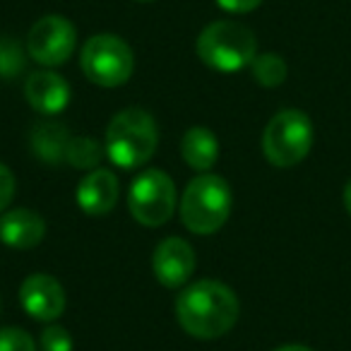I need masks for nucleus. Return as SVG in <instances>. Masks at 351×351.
Listing matches in <instances>:
<instances>
[{"label":"nucleus","instance_id":"obj_1","mask_svg":"<svg viewBox=\"0 0 351 351\" xmlns=\"http://www.w3.org/2000/svg\"><path fill=\"white\" fill-rule=\"evenodd\" d=\"M239 313L241 303L236 293L217 279H200L176 298L178 325L197 339L224 337L236 325Z\"/></svg>","mask_w":351,"mask_h":351},{"label":"nucleus","instance_id":"obj_2","mask_svg":"<svg viewBox=\"0 0 351 351\" xmlns=\"http://www.w3.org/2000/svg\"><path fill=\"white\" fill-rule=\"evenodd\" d=\"M159 145V130L145 108H123L106 128V156L121 169H140Z\"/></svg>","mask_w":351,"mask_h":351},{"label":"nucleus","instance_id":"obj_3","mask_svg":"<svg viewBox=\"0 0 351 351\" xmlns=\"http://www.w3.org/2000/svg\"><path fill=\"white\" fill-rule=\"evenodd\" d=\"M195 49L207 68L219 73H239L250 68L253 58L258 56V39L253 29L241 22L219 20L200 32Z\"/></svg>","mask_w":351,"mask_h":351},{"label":"nucleus","instance_id":"obj_4","mask_svg":"<svg viewBox=\"0 0 351 351\" xmlns=\"http://www.w3.org/2000/svg\"><path fill=\"white\" fill-rule=\"evenodd\" d=\"M231 215V188L215 173L195 176L181 197V219L197 236L217 234Z\"/></svg>","mask_w":351,"mask_h":351},{"label":"nucleus","instance_id":"obj_5","mask_svg":"<svg viewBox=\"0 0 351 351\" xmlns=\"http://www.w3.org/2000/svg\"><path fill=\"white\" fill-rule=\"evenodd\" d=\"M315 140V130L308 113L298 108H284L274 113L263 132V154L272 166L291 169L308 156Z\"/></svg>","mask_w":351,"mask_h":351},{"label":"nucleus","instance_id":"obj_6","mask_svg":"<svg viewBox=\"0 0 351 351\" xmlns=\"http://www.w3.org/2000/svg\"><path fill=\"white\" fill-rule=\"evenodd\" d=\"M80 65L89 82L99 87H121L135 70V56L121 36L97 34L82 46Z\"/></svg>","mask_w":351,"mask_h":351},{"label":"nucleus","instance_id":"obj_7","mask_svg":"<svg viewBox=\"0 0 351 351\" xmlns=\"http://www.w3.org/2000/svg\"><path fill=\"white\" fill-rule=\"evenodd\" d=\"M128 207L142 226H164L176 210V186L171 176L161 169L142 171L128 193Z\"/></svg>","mask_w":351,"mask_h":351},{"label":"nucleus","instance_id":"obj_8","mask_svg":"<svg viewBox=\"0 0 351 351\" xmlns=\"http://www.w3.org/2000/svg\"><path fill=\"white\" fill-rule=\"evenodd\" d=\"M75 44H77V29L73 22L60 15H46L29 29L27 53L44 68H56L70 60Z\"/></svg>","mask_w":351,"mask_h":351},{"label":"nucleus","instance_id":"obj_9","mask_svg":"<svg viewBox=\"0 0 351 351\" xmlns=\"http://www.w3.org/2000/svg\"><path fill=\"white\" fill-rule=\"evenodd\" d=\"M152 272L166 289H183L195 272V253L191 243L178 236L164 239L152 255Z\"/></svg>","mask_w":351,"mask_h":351},{"label":"nucleus","instance_id":"obj_10","mask_svg":"<svg viewBox=\"0 0 351 351\" xmlns=\"http://www.w3.org/2000/svg\"><path fill=\"white\" fill-rule=\"evenodd\" d=\"M20 306L39 322H53L65 311V291L51 274H29L20 287Z\"/></svg>","mask_w":351,"mask_h":351},{"label":"nucleus","instance_id":"obj_11","mask_svg":"<svg viewBox=\"0 0 351 351\" xmlns=\"http://www.w3.org/2000/svg\"><path fill=\"white\" fill-rule=\"evenodd\" d=\"M25 97L41 116H58L70 104V84L53 70H41L25 82Z\"/></svg>","mask_w":351,"mask_h":351},{"label":"nucleus","instance_id":"obj_12","mask_svg":"<svg viewBox=\"0 0 351 351\" xmlns=\"http://www.w3.org/2000/svg\"><path fill=\"white\" fill-rule=\"evenodd\" d=\"M46 236V221L41 219L39 212L17 207L8 210L0 217V241L10 248L29 250L39 245Z\"/></svg>","mask_w":351,"mask_h":351},{"label":"nucleus","instance_id":"obj_13","mask_svg":"<svg viewBox=\"0 0 351 351\" xmlns=\"http://www.w3.org/2000/svg\"><path fill=\"white\" fill-rule=\"evenodd\" d=\"M118 202V178L106 169H92L77 186V205L84 215L104 217Z\"/></svg>","mask_w":351,"mask_h":351},{"label":"nucleus","instance_id":"obj_14","mask_svg":"<svg viewBox=\"0 0 351 351\" xmlns=\"http://www.w3.org/2000/svg\"><path fill=\"white\" fill-rule=\"evenodd\" d=\"M181 154L186 159L188 166H193L195 171L205 173L219 159V142L217 135L207 128H191V130L183 135L181 142Z\"/></svg>","mask_w":351,"mask_h":351},{"label":"nucleus","instance_id":"obj_15","mask_svg":"<svg viewBox=\"0 0 351 351\" xmlns=\"http://www.w3.org/2000/svg\"><path fill=\"white\" fill-rule=\"evenodd\" d=\"M70 135L65 130L63 123L56 121H41L39 125L32 130V149L46 164H58L65 161V152H68Z\"/></svg>","mask_w":351,"mask_h":351},{"label":"nucleus","instance_id":"obj_16","mask_svg":"<svg viewBox=\"0 0 351 351\" xmlns=\"http://www.w3.org/2000/svg\"><path fill=\"white\" fill-rule=\"evenodd\" d=\"M250 73H253L255 82L260 84V87H279V84H284V80H287L289 75V68H287V60L282 58L279 53H260L253 58V63H250Z\"/></svg>","mask_w":351,"mask_h":351},{"label":"nucleus","instance_id":"obj_17","mask_svg":"<svg viewBox=\"0 0 351 351\" xmlns=\"http://www.w3.org/2000/svg\"><path fill=\"white\" fill-rule=\"evenodd\" d=\"M104 152H106V147H101L92 137H70L65 161L73 164L75 169H97Z\"/></svg>","mask_w":351,"mask_h":351},{"label":"nucleus","instance_id":"obj_18","mask_svg":"<svg viewBox=\"0 0 351 351\" xmlns=\"http://www.w3.org/2000/svg\"><path fill=\"white\" fill-rule=\"evenodd\" d=\"M27 56L12 39H0V77H15L25 70Z\"/></svg>","mask_w":351,"mask_h":351},{"label":"nucleus","instance_id":"obj_19","mask_svg":"<svg viewBox=\"0 0 351 351\" xmlns=\"http://www.w3.org/2000/svg\"><path fill=\"white\" fill-rule=\"evenodd\" d=\"M0 351H36V344L29 332L20 327H3L0 330Z\"/></svg>","mask_w":351,"mask_h":351},{"label":"nucleus","instance_id":"obj_20","mask_svg":"<svg viewBox=\"0 0 351 351\" xmlns=\"http://www.w3.org/2000/svg\"><path fill=\"white\" fill-rule=\"evenodd\" d=\"M41 351H73V337L65 327L49 325L39 337Z\"/></svg>","mask_w":351,"mask_h":351},{"label":"nucleus","instance_id":"obj_21","mask_svg":"<svg viewBox=\"0 0 351 351\" xmlns=\"http://www.w3.org/2000/svg\"><path fill=\"white\" fill-rule=\"evenodd\" d=\"M15 188H17L15 176H12V171L0 161V215L8 212V207H10L12 197H15Z\"/></svg>","mask_w":351,"mask_h":351},{"label":"nucleus","instance_id":"obj_22","mask_svg":"<svg viewBox=\"0 0 351 351\" xmlns=\"http://www.w3.org/2000/svg\"><path fill=\"white\" fill-rule=\"evenodd\" d=\"M263 0H217V5L221 10L231 12V15H245V12H253L255 8H260Z\"/></svg>","mask_w":351,"mask_h":351},{"label":"nucleus","instance_id":"obj_23","mask_svg":"<svg viewBox=\"0 0 351 351\" xmlns=\"http://www.w3.org/2000/svg\"><path fill=\"white\" fill-rule=\"evenodd\" d=\"M274 351H313L311 346H303V344H287V346H279Z\"/></svg>","mask_w":351,"mask_h":351},{"label":"nucleus","instance_id":"obj_24","mask_svg":"<svg viewBox=\"0 0 351 351\" xmlns=\"http://www.w3.org/2000/svg\"><path fill=\"white\" fill-rule=\"evenodd\" d=\"M344 207H346V212H349V217H351V178H349V183H346V188H344Z\"/></svg>","mask_w":351,"mask_h":351},{"label":"nucleus","instance_id":"obj_25","mask_svg":"<svg viewBox=\"0 0 351 351\" xmlns=\"http://www.w3.org/2000/svg\"><path fill=\"white\" fill-rule=\"evenodd\" d=\"M140 3H149V0H140Z\"/></svg>","mask_w":351,"mask_h":351}]
</instances>
